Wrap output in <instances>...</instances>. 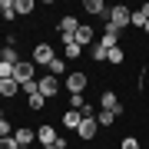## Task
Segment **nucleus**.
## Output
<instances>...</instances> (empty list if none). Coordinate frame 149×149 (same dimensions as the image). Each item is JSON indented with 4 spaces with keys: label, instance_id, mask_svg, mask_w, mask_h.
Returning <instances> with one entry per match:
<instances>
[{
    "label": "nucleus",
    "instance_id": "nucleus-14",
    "mask_svg": "<svg viewBox=\"0 0 149 149\" xmlns=\"http://www.w3.org/2000/svg\"><path fill=\"white\" fill-rule=\"evenodd\" d=\"M47 73H50V76H56V80H60V76L66 73V60L53 56V60H50V63H47Z\"/></svg>",
    "mask_w": 149,
    "mask_h": 149
},
{
    "label": "nucleus",
    "instance_id": "nucleus-22",
    "mask_svg": "<svg viewBox=\"0 0 149 149\" xmlns=\"http://www.w3.org/2000/svg\"><path fill=\"white\" fill-rule=\"evenodd\" d=\"M106 56H109V50H106V47H100V43H93V63H103Z\"/></svg>",
    "mask_w": 149,
    "mask_h": 149
},
{
    "label": "nucleus",
    "instance_id": "nucleus-32",
    "mask_svg": "<svg viewBox=\"0 0 149 149\" xmlns=\"http://www.w3.org/2000/svg\"><path fill=\"white\" fill-rule=\"evenodd\" d=\"M146 33H149V23H146Z\"/></svg>",
    "mask_w": 149,
    "mask_h": 149
},
{
    "label": "nucleus",
    "instance_id": "nucleus-5",
    "mask_svg": "<svg viewBox=\"0 0 149 149\" xmlns=\"http://www.w3.org/2000/svg\"><path fill=\"white\" fill-rule=\"evenodd\" d=\"M103 109H106V113H116V116H123V103H119V96L113 93V90L103 93Z\"/></svg>",
    "mask_w": 149,
    "mask_h": 149
},
{
    "label": "nucleus",
    "instance_id": "nucleus-20",
    "mask_svg": "<svg viewBox=\"0 0 149 149\" xmlns=\"http://www.w3.org/2000/svg\"><path fill=\"white\" fill-rule=\"evenodd\" d=\"M129 23H133V27H143V30H146V23H149L146 10H133V13H129Z\"/></svg>",
    "mask_w": 149,
    "mask_h": 149
},
{
    "label": "nucleus",
    "instance_id": "nucleus-16",
    "mask_svg": "<svg viewBox=\"0 0 149 149\" xmlns=\"http://www.w3.org/2000/svg\"><path fill=\"white\" fill-rule=\"evenodd\" d=\"M0 63H10V66L20 63V53H17V47H3V50H0Z\"/></svg>",
    "mask_w": 149,
    "mask_h": 149
},
{
    "label": "nucleus",
    "instance_id": "nucleus-34",
    "mask_svg": "<svg viewBox=\"0 0 149 149\" xmlns=\"http://www.w3.org/2000/svg\"><path fill=\"white\" fill-rule=\"evenodd\" d=\"M86 149H90V146H86Z\"/></svg>",
    "mask_w": 149,
    "mask_h": 149
},
{
    "label": "nucleus",
    "instance_id": "nucleus-25",
    "mask_svg": "<svg viewBox=\"0 0 149 149\" xmlns=\"http://www.w3.org/2000/svg\"><path fill=\"white\" fill-rule=\"evenodd\" d=\"M10 136V119H7V113H0V139Z\"/></svg>",
    "mask_w": 149,
    "mask_h": 149
},
{
    "label": "nucleus",
    "instance_id": "nucleus-13",
    "mask_svg": "<svg viewBox=\"0 0 149 149\" xmlns=\"http://www.w3.org/2000/svg\"><path fill=\"white\" fill-rule=\"evenodd\" d=\"M56 27H60V33H63V37H73V33L80 30V20H76V17H63Z\"/></svg>",
    "mask_w": 149,
    "mask_h": 149
},
{
    "label": "nucleus",
    "instance_id": "nucleus-26",
    "mask_svg": "<svg viewBox=\"0 0 149 149\" xmlns=\"http://www.w3.org/2000/svg\"><path fill=\"white\" fill-rule=\"evenodd\" d=\"M0 149H20V143H17L13 136H3L0 139Z\"/></svg>",
    "mask_w": 149,
    "mask_h": 149
},
{
    "label": "nucleus",
    "instance_id": "nucleus-31",
    "mask_svg": "<svg viewBox=\"0 0 149 149\" xmlns=\"http://www.w3.org/2000/svg\"><path fill=\"white\" fill-rule=\"evenodd\" d=\"M43 149H56V146H43Z\"/></svg>",
    "mask_w": 149,
    "mask_h": 149
},
{
    "label": "nucleus",
    "instance_id": "nucleus-23",
    "mask_svg": "<svg viewBox=\"0 0 149 149\" xmlns=\"http://www.w3.org/2000/svg\"><path fill=\"white\" fill-rule=\"evenodd\" d=\"M96 123H100V126H113V123H116V113H106V109H100Z\"/></svg>",
    "mask_w": 149,
    "mask_h": 149
},
{
    "label": "nucleus",
    "instance_id": "nucleus-9",
    "mask_svg": "<svg viewBox=\"0 0 149 149\" xmlns=\"http://www.w3.org/2000/svg\"><path fill=\"white\" fill-rule=\"evenodd\" d=\"M60 123H63V129H80V123H83V113H76V109H66L63 116H60Z\"/></svg>",
    "mask_w": 149,
    "mask_h": 149
},
{
    "label": "nucleus",
    "instance_id": "nucleus-21",
    "mask_svg": "<svg viewBox=\"0 0 149 149\" xmlns=\"http://www.w3.org/2000/svg\"><path fill=\"white\" fill-rule=\"evenodd\" d=\"M86 106V100H83V93H70V109H76V113H83Z\"/></svg>",
    "mask_w": 149,
    "mask_h": 149
},
{
    "label": "nucleus",
    "instance_id": "nucleus-33",
    "mask_svg": "<svg viewBox=\"0 0 149 149\" xmlns=\"http://www.w3.org/2000/svg\"><path fill=\"white\" fill-rule=\"evenodd\" d=\"M20 149H30V146H20Z\"/></svg>",
    "mask_w": 149,
    "mask_h": 149
},
{
    "label": "nucleus",
    "instance_id": "nucleus-2",
    "mask_svg": "<svg viewBox=\"0 0 149 149\" xmlns=\"http://www.w3.org/2000/svg\"><path fill=\"white\" fill-rule=\"evenodd\" d=\"M37 90L50 100V96H56V93H60V80H56V76H50V73H43L40 80H37Z\"/></svg>",
    "mask_w": 149,
    "mask_h": 149
},
{
    "label": "nucleus",
    "instance_id": "nucleus-19",
    "mask_svg": "<svg viewBox=\"0 0 149 149\" xmlns=\"http://www.w3.org/2000/svg\"><path fill=\"white\" fill-rule=\"evenodd\" d=\"M0 13H3V20H13L17 17V3L13 0H0Z\"/></svg>",
    "mask_w": 149,
    "mask_h": 149
},
{
    "label": "nucleus",
    "instance_id": "nucleus-30",
    "mask_svg": "<svg viewBox=\"0 0 149 149\" xmlns=\"http://www.w3.org/2000/svg\"><path fill=\"white\" fill-rule=\"evenodd\" d=\"M20 90H23V93H27V96H33V93H40V90H37V80H33V83H23V86H20Z\"/></svg>",
    "mask_w": 149,
    "mask_h": 149
},
{
    "label": "nucleus",
    "instance_id": "nucleus-8",
    "mask_svg": "<svg viewBox=\"0 0 149 149\" xmlns=\"http://www.w3.org/2000/svg\"><path fill=\"white\" fill-rule=\"evenodd\" d=\"M66 90L70 93H83L86 90V73H70L66 76Z\"/></svg>",
    "mask_w": 149,
    "mask_h": 149
},
{
    "label": "nucleus",
    "instance_id": "nucleus-15",
    "mask_svg": "<svg viewBox=\"0 0 149 149\" xmlns=\"http://www.w3.org/2000/svg\"><path fill=\"white\" fill-rule=\"evenodd\" d=\"M63 50H66V60H76V56L83 53V47H80L73 37H63Z\"/></svg>",
    "mask_w": 149,
    "mask_h": 149
},
{
    "label": "nucleus",
    "instance_id": "nucleus-10",
    "mask_svg": "<svg viewBox=\"0 0 149 149\" xmlns=\"http://www.w3.org/2000/svg\"><path fill=\"white\" fill-rule=\"evenodd\" d=\"M83 10H86V13H93V17H109V7L103 3V0H86Z\"/></svg>",
    "mask_w": 149,
    "mask_h": 149
},
{
    "label": "nucleus",
    "instance_id": "nucleus-18",
    "mask_svg": "<svg viewBox=\"0 0 149 149\" xmlns=\"http://www.w3.org/2000/svg\"><path fill=\"white\" fill-rule=\"evenodd\" d=\"M17 93H20L17 80H0V96H17Z\"/></svg>",
    "mask_w": 149,
    "mask_h": 149
},
{
    "label": "nucleus",
    "instance_id": "nucleus-28",
    "mask_svg": "<svg viewBox=\"0 0 149 149\" xmlns=\"http://www.w3.org/2000/svg\"><path fill=\"white\" fill-rule=\"evenodd\" d=\"M106 60H109V63H123V50H119V47H113Z\"/></svg>",
    "mask_w": 149,
    "mask_h": 149
},
{
    "label": "nucleus",
    "instance_id": "nucleus-24",
    "mask_svg": "<svg viewBox=\"0 0 149 149\" xmlns=\"http://www.w3.org/2000/svg\"><path fill=\"white\" fill-rule=\"evenodd\" d=\"M43 100H47V96H43V93H33V96H27L30 109H43Z\"/></svg>",
    "mask_w": 149,
    "mask_h": 149
},
{
    "label": "nucleus",
    "instance_id": "nucleus-11",
    "mask_svg": "<svg viewBox=\"0 0 149 149\" xmlns=\"http://www.w3.org/2000/svg\"><path fill=\"white\" fill-rule=\"evenodd\" d=\"M37 143H43V146H53V143H56V129L43 123V126L37 129Z\"/></svg>",
    "mask_w": 149,
    "mask_h": 149
},
{
    "label": "nucleus",
    "instance_id": "nucleus-7",
    "mask_svg": "<svg viewBox=\"0 0 149 149\" xmlns=\"http://www.w3.org/2000/svg\"><path fill=\"white\" fill-rule=\"evenodd\" d=\"M76 133H80L83 143H90V139L96 136V116H83V123H80V129H76Z\"/></svg>",
    "mask_w": 149,
    "mask_h": 149
},
{
    "label": "nucleus",
    "instance_id": "nucleus-17",
    "mask_svg": "<svg viewBox=\"0 0 149 149\" xmlns=\"http://www.w3.org/2000/svg\"><path fill=\"white\" fill-rule=\"evenodd\" d=\"M17 143H20V146H30L33 143V139H37V129H27V126H23V129H17Z\"/></svg>",
    "mask_w": 149,
    "mask_h": 149
},
{
    "label": "nucleus",
    "instance_id": "nucleus-1",
    "mask_svg": "<svg viewBox=\"0 0 149 149\" xmlns=\"http://www.w3.org/2000/svg\"><path fill=\"white\" fill-rule=\"evenodd\" d=\"M106 23L109 27H116V30H123V27H129V10L126 7H109V17H106Z\"/></svg>",
    "mask_w": 149,
    "mask_h": 149
},
{
    "label": "nucleus",
    "instance_id": "nucleus-4",
    "mask_svg": "<svg viewBox=\"0 0 149 149\" xmlns=\"http://www.w3.org/2000/svg\"><path fill=\"white\" fill-rule=\"evenodd\" d=\"M50 60H53V47H50V43H37V47H33V63L47 66Z\"/></svg>",
    "mask_w": 149,
    "mask_h": 149
},
{
    "label": "nucleus",
    "instance_id": "nucleus-27",
    "mask_svg": "<svg viewBox=\"0 0 149 149\" xmlns=\"http://www.w3.org/2000/svg\"><path fill=\"white\" fill-rule=\"evenodd\" d=\"M33 10V0H17V13H30Z\"/></svg>",
    "mask_w": 149,
    "mask_h": 149
},
{
    "label": "nucleus",
    "instance_id": "nucleus-3",
    "mask_svg": "<svg viewBox=\"0 0 149 149\" xmlns=\"http://www.w3.org/2000/svg\"><path fill=\"white\" fill-rule=\"evenodd\" d=\"M13 80L20 83V86H23V83H33V80H37L33 63H17V66H13Z\"/></svg>",
    "mask_w": 149,
    "mask_h": 149
},
{
    "label": "nucleus",
    "instance_id": "nucleus-29",
    "mask_svg": "<svg viewBox=\"0 0 149 149\" xmlns=\"http://www.w3.org/2000/svg\"><path fill=\"white\" fill-rule=\"evenodd\" d=\"M123 149H139V139L136 136H126V139H123Z\"/></svg>",
    "mask_w": 149,
    "mask_h": 149
},
{
    "label": "nucleus",
    "instance_id": "nucleus-6",
    "mask_svg": "<svg viewBox=\"0 0 149 149\" xmlns=\"http://www.w3.org/2000/svg\"><path fill=\"white\" fill-rule=\"evenodd\" d=\"M119 33H123V30H116V27H109V23H106V30H103V37H100V47H106V50L119 47Z\"/></svg>",
    "mask_w": 149,
    "mask_h": 149
},
{
    "label": "nucleus",
    "instance_id": "nucleus-12",
    "mask_svg": "<svg viewBox=\"0 0 149 149\" xmlns=\"http://www.w3.org/2000/svg\"><path fill=\"white\" fill-rule=\"evenodd\" d=\"M73 40L80 43V47H86V43H93V40H96V33H93V27H86V23H80V30L73 33Z\"/></svg>",
    "mask_w": 149,
    "mask_h": 149
}]
</instances>
